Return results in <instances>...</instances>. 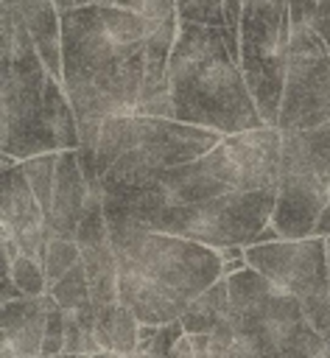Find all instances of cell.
Masks as SVG:
<instances>
[{
	"mask_svg": "<svg viewBox=\"0 0 330 358\" xmlns=\"http://www.w3.org/2000/svg\"><path fill=\"white\" fill-rule=\"evenodd\" d=\"M59 352H64V310L56 302L48 310V324H45V338H42V352L39 355L56 358Z\"/></svg>",
	"mask_w": 330,
	"mask_h": 358,
	"instance_id": "obj_27",
	"label": "cell"
},
{
	"mask_svg": "<svg viewBox=\"0 0 330 358\" xmlns=\"http://www.w3.org/2000/svg\"><path fill=\"white\" fill-rule=\"evenodd\" d=\"M246 266H249L246 255H243V257H232V260H224V263H221V277H232L235 271H243Z\"/></svg>",
	"mask_w": 330,
	"mask_h": 358,
	"instance_id": "obj_34",
	"label": "cell"
},
{
	"mask_svg": "<svg viewBox=\"0 0 330 358\" xmlns=\"http://www.w3.org/2000/svg\"><path fill=\"white\" fill-rule=\"evenodd\" d=\"M0 145L28 159L78 148V117L64 84L45 67L22 20L0 3Z\"/></svg>",
	"mask_w": 330,
	"mask_h": 358,
	"instance_id": "obj_2",
	"label": "cell"
},
{
	"mask_svg": "<svg viewBox=\"0 0 330 358\" xmlns=\"http://www.w3.org/2000/svg\"><path fill=\"white\" fill-rule=\"evenodd\" d=\"M282 238V232L274 227V224H266L254 238H252V243H271V241H280Z\"/></svg>",
	"mask_w": 330,
	"mask_h": 358,
	"instance_id": "obj_33",
	"label": "cell"
},
{
	"mask_svg": "<svg viewBox=\"0 0 330 358\" xmlns=\"http://www.w3.org/2000/svg\"><path fill=\"white\" fill-rule=\"evenodd\" d=\"M115 358H129V355H117V352H115Z\"/></svg>",
	"mask_w": 330,
	"mask_h": 358,
	"instance_id": "obj_42",
	"label": "cell"
},
{
	"mask_svg": "<svg viewBox=\"0 0 330 358\" xmlns=\"http://www.w3.org/2000/svg\"><path fill=\"white\" fill-rule=\"evenodd\" d=\"M324 344H330V333H327V336H324Z\"/></svg>",
	"mask_w": 330,
	"mask_h": 358,
	"instance_id": "obj_41",
	"label": "cell"
},
{
	"mask_svg": "<svg viewBox=\"0 0 330 358\" xmlns=\"http://www.w3.org/2000/svg\"><path fill=\"white\" fill-rule=\"evenodd\" d=\"M140 145V117L137 115H109L101 123V137L95 145V176L101 179L123 154Z\"/></svg>",
	"mask_w": 330,
	"mask_h": 358,
	"instance_id": "obj_17",
	"label": "cell"
},
{
	"mask_svg": "<svg viewBox=\"0 0 330 358\" xmlns=\"http://www.w3.org/2000/svg\"><path fill=\"white\" fill-rule=\"evenodd\" d=\"M151 25L109 0L62 11V84L78 120L134 115Z\"/></svg>",
	"mask_w": 330,
	"mask_h": 358,
	"instance_id": "obj_1",
	"label": "cell"
},
{
	"mask_svg": "<svg viewBox=\"0 0 330 358\" xmlns=\"http://www.w3.org/2000/svg\"><path fill=\"white\" fill-rule=\"evenodd\" d=\"M56 305L53 294L45 291L39 296H20L0 305V333L3 344H11L20 358H36L42 352L48 310Z\"/></svg>",
	"mask_w": 330,
	"mask_h": 358,
	"instance_id": "obj_14",
	"label": "cell"
},
{
	"mask_svg": "<svg viewBox=\"0 0 330 358\" xmlns=\"http://www.w3.org/2000/svg\"><path fill=\"white\" fill-rule=\"evenodd\" d=\"M316 358H330V344H324V347H322V352H319Z\"/></svg>",
	"mask_w": 330,
	"mask_h": 358,
	"instance_id": "obj_39",
	"label": "cell"
},
{
	"mask_svg": "<svg viewBox=\"0 0 330 358\" xmlns=\"http://www.w3.org/2000/svg\"><path fill=\"white\" fill-rule=\"evenodd\" d=\"M137 330H140V319L123 302L98 308L95 336L101 341V350H109V352H117V355H134L137 341H140Z\"/></svg>",
	"mask_w": 330,
	"mask_h": 358,
	"instance_id": "obj_18",
	"label": "cell"
},
{
	"mask_svg": "<svg viewBox=\"0 0 330 358\" xmlns=\"http://www.w3.org/2000/svg\"><path fill=\"white\" fill-rule=\"evenodd\" d=\"M246 260L282 294L296 299L330 296V257L322 235L249 243Z\"/></svg>",
	"mask_w": 330,
	"mask_h": 358,
	"instance_id": "obj_11",
	"label": "cell"
},
{
	"mask_svg": "<svg viewBox=\"0 0 330 358\" xmlns=\"http://www.w3.org/2000/svg\"><path fill=\"white\" fill-rule=\"evenodd\" d=\"M176 120L235 134L266 126L224 28L182 22L168 62Z\"/></svg>",
	"mask_w": 330,
	"mask_h": 358,
	"instance_id": "obj_4",
	"label": "cell"
},
{
	"mask_svg": "<svg viewBox=\"0 0 330 358\" xmlns=\"http://www.w3.org/2000/svg\"><path fill=\"white\" fill-rule=\"evenodd\" d=\"M56 165H59V151H48V154H36L28 159H20V168L25 173V179L31 182L42 210L48 213L50 199H53V185H56Z\"/></svg>",
	"mask_w": 330,
	"mask_h": 358,
	"instance_id": "obj_20",
	"label": "cell"
},
{
	"mask_svg": "<svg viewBox=\"0 0 330 358\" xmlns=\"http://www.w3.org/2000/svg\"><path fill=\"white\" fill-rule=\"evenodd\" d=\"M140 117V148L157 168H176L199 159L210 148H215L224 134L207 126L185 123L176 117Z\"/></svg>",
	"mask_w": 330,
	"mask_h": 358,
	"instance_id": "obj_12",
	"label": "cell"
},
{
	"mask_svg": "<svg viewBox=\"0 0 330 358\" xmlns=\"http://www.w3.org/2000/svg\"><path fill=\"white\" fill-rule=\"evenodd\" d=\"M210 352L213 358H257L238 336L229 319H224L213 333H210Z\"/></svg>",
	"mask_w": 330,
	"mask_h": 358,
	"instance_id": "obj_25",
	"label": "cell"
},
{
	"mask_svg": "<svg viewBox=\"0 0 330 358\" xmlns=\"http://www.w3.org/2000/svg\"><path fill=\"white\" fill-rule=\"evenodd\" d=\"M324 238V249H327V257H330V235H322Z\"/></svg>",
	"mask_w": 330,
	"mask_h": 358,
	"instance_id": "obj_40",
	"label": "cell"
},
{
	"mask_svg": "<svg viewBox=\"0 0 330 358\" xmlns=\"http://www.w3.org/2000/svg\"><path fill=\"white\" fill-rule=\"evenodd\" d=\"M115 6H123V8H131L137 14H143L145 20H168V17H179L176 14V0H109Z\"/></svg>",
	"mask_w": 330,
	"mask_h": 358,
	"instance_id": "obj_28",
	"label": "cell"
},
{
	"mask_svg": "<svg viewBox=\"0 0 330 358\" xmlns=\"http://www.w3.org/2000/svg\"><path fill=\"white\" fill-rule=\"evenodd\" d=\"M277 204V187L266 190H235L201 201L165 204L148 218V229L182 235L213 249L249 246L252 238L271 224Z\"/></svg>",
	"mask_w": 330,
	"mask_h": 358,
	"instance_id": "obj_8",
	"label": "cell"
},
{
	"mask_svg": "<svg viewBox=\"0 0 330 358\" xmlns=\"http://www.w3.org/2000/svg\"><path fill=\"white\" fill-rule=\"evenodd\" d=\"M182 336H185V324H182V319L165 322V324H159V330H157V336H154L148 352H154V355H159V358H168L171 350L176 347V341H179Z\"/></svg>",
	"mask_w": 330,
	"mask_h": 358,
	"instance_id": "obj_29",
	"label": "cell"
},
{
	"mask_svg": "<svg viewBox=\"0 0 330 358\" xmlns=\"http://www.w3.org/2000/svg\"><path fill=\"white\" fill-rule=\"evenodd\" d=\"M129 358H159V355H154V352H134V355H129Z\"/></svg>",
	"mask_w": 330,
	"mask_h": 358,
	"instance_id": "obj_37",
	"label": "cell"
},
{
	"mask_svg": "<svg viewBox=\"0 0 330 358\" xmlns=\"http://www.w3.org/2000/svg\"><path fill=\"white\" fill-rule=\"evenodd\" d=\"M8 277L17 282V288H20L25 296H39V294H45V291H48V274H45V263H39L36 257L20 255V257L11 263Z\"/></svg>",
	"mask_w": 330,
	"mask_h": 358,
	"instance_id": "obj_23",
	"label": "cell"
},
{
	"mask_svg": "<svg viewBox=\"0 0 330 358\" xmlns=\"http://www.w3.org/2000/svg\"><path fill=\"white\" fill-rule=\"evenodd\" d=\"M288 11H291V25H310L316 22L319 0H288Z\"/></svg>",
	"mask_w": 330,
	"mask_h": 358,
	"instance_id": "obj_30",
	"label": "cell"
},
{
	"mask_svg": "<svg viewBox=\"0 0 330 358\" xmlns=\"http://www.w3.org/2000/svg\"><path fill=\"white\" fill-rule=\"evenodd\" d=\"M76 263H81V249L73 238H50L48 255H45V274H48V288L62 280Z\"/></svg>",
	"mask_w": 330,
	"mask_h": 358,
	"instance_id": "obj_22",
	"label": "cell"
},
{
	"mask_svg": "<svg viewBox=\"0 0 330 358\" xmlns=\"http://www.w3.org/2000/svg\"><path fill=\"white\" fill-rule=\"evenodd\" d=\"M168 358H196V350H193V338H190V333H185L179 341H176V347L171 350V355Z\"/></svg>",
	"mask_w": 330,
	"mask_h": 358,
	"instance_id": "obj_32",
	"label": "cell"
},
{
	"mask_svg": "<svg viewBox=\"0 0 330 358\" xmlns=\"http://www.w3.org/2000/svg\"><path fill=\"white\" fill-rule=\"evenodd\" d=\"M36 358H48V355H36Z\"/></svg>",
	"mask_w": 330,
	"mask_h": 358,
	"instance_id": "obj_44",
	"label": "cell"
},
{
	"mask_svg": "<svg viewBox=\"0 0 330 358\" xmlns=\"http://www.w3.org/2000/svg\"><path fill=\"white\" fill-rule=\"evenodd\" d=\"M89 204V182L81 171L76 148L59 151V165H56V185H53V199L45 213V224L53 238H73L76 229L87 213Z\"/></svg>",
	"mask_w": 330,
	"mask_h": 358,
	"instance_id": "obj_13",
	"label": "cell"
},
{
	"mask_svg": "<svg viewBox=\"0 0 330 358\" xmlns=\"http://www.w3.org/2000/svg\"><path fill=\"white\" fill-rule=\"evenodd\" d=\"M28 28L45 67L62 81V11L56 0H0Z\"/></svg>",
	"mask_w": 330,
	"mask_h": 358,
	"instance_id": "obj_16",
	"label": "cell"
},
{
	"mask_svg": "<svg viewBox=\"0 0 330 358\" xmlns=\"http://www.w3.org/2000/svg\"><path fill=\"white\" fill-rule=\"evenodd\" d=\"M291 50L288 0H246L241 14V70L266 126L277 129Z\"/></svg>",
	"mask_w": 330,
	"mask_h": 358,
	"instance_id": "obj_9",
	"label": "cell"
},
{
	"mask_svg": "<svg viewBox=\"0 0 330 358\" xmlns=\"http://www.w3.org/2000/svg\"><path fill=\"white\" fill-rule=\"evenodd\" d=\"M224 319H229V280L218 277L207 291L190 299L187 310L182 313L185 333H213Z\"/></svg>",
	"mask_w": 330,
	"mask_h": 358,
	"instance_id": "obj_19",
	"label": "cell"
},
{
	"mask_svg": "<svg viewBox=\"0 0 330 358\" xmlns=\"http://www.w3.org/2000/svg\"><path fill=\"white\" fill-rule=\"evenodd\" d=\"M92 3H103V0H73V6H92Z\"/></svg>",
	"mask_w": 330,
	"mask_h": 358,
	"instance_id": "obj_38",
	"label": "cell"
},
{
	"mask_svg": "<svg viewBox=\"0 0 330 358\" xmlns=\"http://www.w3.org/2000/svg\"><path fill=\"white\" fill-rule=\"evenodd\" d=\"M176 14H179L182 22H199V25L227 28L224 0H176Z\"/></svg>",
	"mask_w": 330,
	"mask_h": 358,
	"instance_id": "obj_24",
	"label": "cell"
},
{
	"mask_svg": "<svg viewBox=\"0 0 330 358\" xmlns=\"http://www.w3.org/2000/svg\"><path fill=\"white\" fill-rule=\"evenodd\" d=\"M282 131L274 126L224 134V140L193 162L162 168L159 182L171 204L201 201L235 190L277 187Z\"/></svg>",
	"mask_w": 330,
	"mask_h": 358,
	"instance_id": "obj_5",
	"label": "cell"
},
{
	"mask_svg": "<svg viewBox=\"0 0 330 358\" xmlns=\"http://www.w3.org/2000/svg\"><path fill=\"white\" fill-rule=\"evenodd\" d=\"M45 224V210L25 179L20 159L3 154L0 168V232L3 235H20L28 227Z\"/></svg>",
	"mask_w": 330,
	"mask_h": 358,
	"instance_id": "obj_15",
	"label": "cell"
},
{
	"mask_svg": "<svg viewBox=\"0 0 330 358\" xmlns=\"http://www.w3.org/2000/svg\"><path fill=\"white\" fill-rule=\"evenodd\" d=\"M330 201V120L316 129L282 131L277 204L271 224L282 238H310Z\"/></svg>",
	"mask_w": 330,
	"mask_h": 358,
	"instance_id": "obj_7",
	"label": "cell"
},
{
	"mask_svg": "<svg viewBox=\"0 0 330 358\" xmlns=\"http://www.w3.org/2000/svg\"><path fill=\"white\" fill-rule=\"evenodd\" d=\"M78 358H89V355H84V352H81V355H78Z\"/></svg>",
	"mask_w": 330,
	"mask_h": 358,
	"instance_id": "obj_43",
	"label": "cell"
},
{
	"mask_svg": "<svg viewBox=\"0 0 330 358\" xmlns=\"http://www.w3.org/2000/svg\"><path fill=\"white\" fill-rule=\"evenodd\" d=\"M48 291L53 294V299L59 302L62 310H78L81 305L92 302V296H89V280H87L84 263H76V266H73L62 280H56Z\"/></svg>",
	"mask_w": 330,
	"mask_h": 358,
	"instance_id": "obj_21",
	"label": "cell"
},
{
	"mask_svg": "<svg viewBox=\"0 0 330 358\" xmlns=\"http://www.w3.org/2000/svg\"><path fill=\"white\" fill-rule=\"evenodd\" d=\"M89 358H115V352H109V350H101V352H95V355H89Z\"/></svg>",
	"mask_w": 330,
	"mask_h": 358,
	"instance_id": "obj_36",
	"label": "cell"
},
{
	"mask_svg": "<svg viewBox=\"0 0 330 358\" xmlns=\"http://www.w3.org/2000/svg\"><path fill=\"white\" fill-rule=\"evenodd\" d=\"M17 243H20V252L28 255V257H36L39 263H45V255H48V246H50V229L48 224H36V227H28L25 232L20 235H11Z\"/></svg>",
	"mask_w": 330,
	"mask_h": 358,
	"instance_id": "obj_26",
	"label": "cell"
},
{
	"mask_svg": "<svg viewBox=\"0 0 330 358\" xmlns=\"http://www.w3.org/2000/svg\"><path fill=\"white\" fill-rule=\"evenodd\" d=\"M229 280V322L257 358H316L324 336L310 324L302 299L277 291L246 266Z\"/></svg>",
	"mask_w": 330,
	"mask_h": 358,
	"instance_id": "obj_6",
	"label": "cell"
},
{
	"mask_svg": "<svg viewBox=\"0 0 330 358\" xmlns=\"http://www.w3.org/2000/svg\"><path fill=\"white\" fill-rule=\"evenodd\" d=\"M117 255V302L140 322L165 324L182 319L190 299L221 277V252L159 229L109 224Z\"/></svg>",
	"mask_w": 330,
	"mask_h": 358,
	"instance_id": "obj_3",
	"label": "cell"
},
{
	"mask_svg": "<svg viewBox=\"0 0 330 358\" xmlns=\"http://www.w3.org/2000/svg\"><path fill=\"white\" fill-rule=\"evenodd\" d=\"M330 120V53L316 25H291L280 131L316 129Z\"/></svg>",
	"mask_w": 330,
	"mask_h": 358,
	"instance_id": "obj_10",
	"label": "cell"
},
{
	"mask_svg": "<svg viewBox=\"0 0 330 358\" xmlns=\"http://www.w3.org/2000/svg\"><path fill=\"white\" fill-rule=\"evenodd\" d=\"M56 6H59V11H67V8H73V0H56Z\"/></svg>",
	"mask_w": 330,
	"mask_h": 358,
	"instance_id": "obj_35",
	"label": "cell"
},
{
	"mask_svg": "<svg viewBox=\"0 0 330 358\" xmlns=\"http://www.w3.org/2000/svg\"><path fill=\"white\" fill-rule=\"evenodd\" d=\"M313 25H316V31H319V36H322V42L330 53V0H319V11H316Z\"/></svg>",
	"mask_w": 330,
	"mask_h": 358,
	"instance_id": "obj_31",
	"label": "cell"
}]
</instances>
